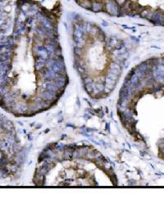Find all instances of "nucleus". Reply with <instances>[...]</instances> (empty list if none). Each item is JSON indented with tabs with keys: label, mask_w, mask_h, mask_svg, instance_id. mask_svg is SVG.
I'll use <instances>...</instances> for the list:
<instances>
[{
	"label": "nucleus",
	"mask_w": 164,
	"mask_h": 199,
	"mask_svg": "<svg viewBox=\"0 0 164 199\" xmlns=\"http://www.w3.org/2000/svg\"><path fill=\"white\" fill-rule=\"evenodd\" d=\"M104 8V3L100 1H97V0H93L92 1V7L91 10L93 12H99L102 11Z\"/></svg>",
	"instance_id": "nucleus-1"
},
{
	"label": "nucleus",
	"mask_w": 164,
	"mask_h": 199,
	"mask_svg": "<svg viewBox=\"0 0 164 199\" xmlns=\"http://www.w3.org/2000/svg\"><path fill=\"white\" fill-rule=\"evenodd\" d=\"M76 2L80 7H84L85 9L91 10L92 0H78Z\"/></svg>",
	"instance_id": "nucleus-2"
},
{
	"label": "nucleus",
	"mask_w": 164,
	"mask_h": 199,
	"mask_svg": "<svg viewBox=\"0 0 164 199\" xmlns=\"http://www.w3.org/2000/svg\"><path fill=\"white\" fill-rule=\"evenodd\" d=\"M114 1H115V2H116V3L120 6V7H121V6H122V5L125 3L126 0H114Z\"/></svg>",
	"instance_id": "nucleus-3"
}]
</instances>
